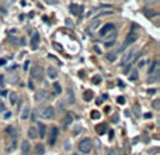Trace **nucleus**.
<instances>
[{
  "instance_id": "nucleus-38",
  "label": "nucleus",
  "mask_w": 160,
  "mask_h": 155,
  "mask_svg": "<svg viewBox=\"0 0 160 155\" xmlns=\"http://www.w3.org/2000/svg\"><path fill=\"white\" fill-rule=\"evenodd\" d=\"M145 119H152V113H146V114H145Z\"/></svg>"
},
{
  "instance_id": "nucleus-23",
  "label": "nucleus",
  "mask_w": 160,
  "mask_h": 155,
  "mask_svg": "<svg viewBox=\"0 0 160 155\" xmlns=\"http://www.w3.org/2000/svg\"><path fill=\"white\" fill-rule=\"evenodd\" d=\"M53 89H55V93H58V95L62 92V87H60L59 83H53Z\"/></svg>"
},
{
  "instance_id": "nucleus-2",
  "label": "nucleus",
  "mask_w": 160,
  "mask_h": 155,
  "mask_svg": "<svg viewBox=\"0 0 160 155\" xmlns=\"http://www.w3.org/2000/svg\"><path fill=\"white\" fill-rule=\"evenodd\" d=\"M103 40H104V45L107 47V48H110V47L114 45L115 40H117V31H115V28L111 30V31H108L107 34H104Z\"/></svg>"
},
{
  "instance_id": "nucleus-36",
  "label": "nucleus",
  "mask_w": 160,
  "mask_h": 155,
  "mask_svg": "<svg viewBox=\"0 0 160 155\" xmlns=\"http://www.w3.org/2000/svg\"><path fill=\"white\" fill-rule=\"evenodd\" d=\"M156 92H157L156 89H150V90H148V93H149V95H153V93H156Z\"/></svg>"
},
{
  "instance_id": "nucleus-24",
  "label": "nucleus",
  "mask_w": 160,
  "mask_h": 155,
  "mask_svg": "<svg viewBox=\"0 0 160 155\" xmlns=\"http://www.w3.org/2000/svg\"><path fill=\"white\" fill-rule=\"evenodd\" d=\"M83 97H84V100H90V99L93 97V93L90 92V90H87V92L83 95Z\"/></svg>"
},
{
  "instance_id": "nucleus-40",
  "label": "nucleus",
  "mask_w": 160,
  "mask_h": 155,
  "mask_svg": "<svg viewBox=\"0 0 160 155\" xmlns=\"http://www.w3.org/2000/svg\"><path fill=\"white\" fill-rule=\"evenodd\" d=\"M4 63H6V61H4V59H1V61H0V65H4Z\"/></svg>"
},
{
  "instance_id": "nucleus-22",
  "label": "nucleus",
  "mask_w": 160,
  "mask_h": 155,
  "mask_svg": "<svg viewBox=\"0 0 160 155\" xmlns=\"http://www.w3.org/2000/svg\"><path fill=\"white\" fill-rule=\"evenodd\" d=\"M35 152H37V154L38 155H42L44 154V147H42V145H37V147H35Z\"/></svg>"
},
{
  "instance_id": "nucleus-12",
  "label": "nucleus",
  "mask_w": 160,
  "mask_h": 155,
  "mask_svg": "<svg viewBox=\"0 0 160 155\" xmlns=\"http://www.w3.org/2000/svg\"><path fill=\"white\" fill-rule=\"evenodd\" d=\"M114 28H115V25H114V24H112V23H108L107 25H104L103 28H101V31H100V35L103 37L104 34H107L108 31H111V30H114Z\"/></svg>"
},
{
  "instance_id": "nucleus-41",
  "label": "nucleus",
  "mask_w": 160,
  "mask_h": 155,
  "mask_svg": "<svg viewBox=\"0 0 160 155\" xmlns=\"http://www.w3.org/2000/svg\"><path fill=\"white\" fill-rule=\"evenodd\" d=\"M73 155H80V154H73Z\"/></svg>"
},
{
  "instance_id": "nucleus-15",
  "label": "nucleus",
  "mask_w": 160,
  "mask_h": 155,
  "mask_svg": "<svg viewBox=\"0 0 160 155\" xmlns=\"http://www.w3.org/2000/svg\"><path fill=\"white\" fill-rule=\"evenodd\" d=\"M46 73H48V76H49L51 79H56L58 78V71L55 68H48L46 69Z\"/></svg>"
},
{
  "instance_id": "nucleus-14",
  "label": "nucleus",
  "mask_w": 160,
  "mask_h": 155,
  "mask_svg": "<svg viewBox=\"0 0 160 155\" xmlns=\"http://www.w3.org/2000/svg\"><path fill=\"white\" fill-rule=\"evenodd\" d=\"M37 137H38L37 127H30V130H28V138H31V140H35Z\"/></svg>"
},
{
  "instance_id": "nucleus-13",
  "label": "nucleus",
  "mask_w": 160,
  "mask_h": 155,
  "mask_svg": "<svg viewBox=\"0 0 160 155\" xmlns=\"http://www.w3.org/2000/svg\"><path fill=\"white\" fill-rule=\"evenodd\" d=\"M72 121H73V117H72V114H70V113H66V116H65V119H63V121H62L63 127L70 126V124H72Z\"/></svg>"
},
{
  "instance_id": "nucleus-30",
  "label": "nucleus",
  "mask_w": 160,
  "mask_h": 155,
  "mask_svg": "<svg viewBox=\"0 0 160 155\" xmlns=\"http://www.w3.org/2000/svg\"><path fill=\"white\" fill-rule=\"evenodd\" d=\"M153 107H154L156 110L160 109V100H154V102H153Z\"/></svg>"
},
{
  "instance_id": "nucleus-8",
  "label": "nucleus",
  "mask_w": 160,
  "mask_h": 155,
  "mask_svg": "<svg viewBox=\"0 0 160 155\" xmlns=\"http://www.w3.org/2000/svg\"><path fill=\"white\" fill-rule=\"evenodd\" d=\"M34 99H35L37 103H44L46 99H48V93H46L45 90H38V92L35 93Z\"/></svg>"
},
{
  "instance_id": "nucleus-31",
  "label": "nucleus",
  "mask_w": 160,
  "mask_h": 155,
  "mask_svg": "<svg viewBox=\"0 0 160 155\" xmlns=\"http://www.w3.org/2000/svg\"><path fill=\"white\" fill-rule=\"evenodd\" d=\"M146 16H148V17H153V16H156V13L154 12H146Z\"/></svg>"
},
{
  "instance_id": "nucleus-28",
  "label": "nucleus",
  "mask_w": 160,
  "mask_h": 155,
  "mask_svg": "<svg viewBox=\"0 0 160 155\" xmlns=\"http://www.w3.org/2000/svg\"><path fill=\"white\" fill-rule=\"evenodd\" d=\"M100 82H101V78H100V76H94V78H93V83H94V85H100Z\"/></svg>"
},
{
  "instance_id": "nucleus-4",
  "label": "nucleus",
  "mask_w": 160,
  "mask_h": 155,
  "mask_svg": "<svg viewBox=\"0 0 160 155\" xmlns=\"http://www.w3.org/2000/svg\"><path fill=\"white\" fill-rule=\"evenodd\" d=\"M79 149L80 152H83V154H89V152H91L93 149V143L90 138H84V140H81L79 143Z\"/></svg>"
},
{
  "instance_id": "nucleus-33",
  "label": "nucleus",
  "mask_w": 160,
  "mask_h": 155,
  "mask_svg": "<svg viewBox=\"0 0 160 155\" xmlns=\"http://www.w3.org/2000/svg\"><path fill=\"white\" fill-rule=\"evenodd\" d=\"M4 110H6V106L0 102V111H4Z\"/></svg>"
},
{
  "instance_id": "nucleus-17",
  "label": "nucleus",
  "mask_w": 160,
  "mask_h": 155,
  "mask_svg": "<svg viewBox=\"0 0 160 155\" xmlns=\"http://www.w3.org/2000/svg\"><path fill=\"white\" fill-rule=\"evenodd\" d=\"M100 24H101V21H100L98 18L93 20L91 23H90V31H94V30H97L98 27H100Z\"/></svg>"
},
{
  "instance_id": "nucleus-20",
  "label": "nucleus",
  "mask_w": 160,
  "mask_h": 155,
  "mask_svg": "<svg viewBox=\"0 0 160 155\" xmlns=\"http://www.w3.org/2000/svg\"><path fill=\"white\" fill-rule=\"evenodd\" d=\"M96 131L98 132V134H103V132L107 131V127H105V124H98L97 127H96Z\"/></svg>"
},
{
  "instance_id": "nucleus-39",
  "label": "nucleus",
  "mask_w": 160,
  "mask_h": 155,
  "mask_svg": "<svg viewBox=\"0 0 160 155\" xmlns=\"http://www.w3.org/2000/svg\"><path fill=\"white\" fill-rule=\"evenodd\" d=\"M55 48H56V49H59V51L62 49V48H60V45H58V44H55Z\"/></svg>"
},
{
  "instance_id": "nucleus-3",
  "label": "nucleus",
  "mask_w": 160,
  "mask_h": 155,
  "mask_svg": "<svg viewBox=\"0 0 160 155\" xmlns=\"http://www.w3.org/2000/svg\"><path fill=\"white\" fill-rule=\"evenodd\" d=\"M136 52H138L136 48H132V49H129V51L126 52L124 57H122V59H121V63H122V65H131V63L133 62L135 57H136Z\"/></svg>"
},
{
  "instance_id": "nucleus-1",
  "label": "nucleus",
  "mask_w": 160,
  "mask_h": 155,
  "mask_svg": "<svg viewBox=\"0 0 160 155\" xmlns=\"http://www.w3.org/2000/svg\"><path fill=\"white\" fill-rule=\"evenodd\" d=\"M40 117L42 119H45V120H49V119H53L55 117V109L52 107V106H45V107H42L37 111Z\"/></svg>"
},
{
  "instance_id": "nucleus-32",
  "label": "nucleus",
  "mask_w": 160,
  "mask_h": 155,
  "mask_svg": "<svg viewBox=\"0 0 160 155\" xmlns=\"http://www.w3.org/2000/svg\"><path fill=\"white\" fill-rule=\"evenodd\" d=\"M124 102H125V99L122 97V96H120V97H118V103H120V104H124Z\"/></svg>"
},
{
  "instance_id": "nucleus-16",
  "label": "nucleus",
  "mask_w": 160,
  "mask_h": 155,
  "mask_svg": "<svg viewBox=\"0 0 160 155\" xmlns=\"http://www.w3.org/2000/svg\"><path fill=\"white\" fill-rule=\"evenodd\" d=\"M21 151H23V155L30 154V143L28 141H24V143L21 144Z\"/></svg>"
},
{
  "instance_id": "nucleus-11",
  "label": "nucleus",
  "mask_w": 160,
  "mask_h": 155,
  "mask_svg": "<svg viewBox=\"0 0 160 155\" xmlns=\"http://www.w3.org/2000/svg\"><path fill=\"white\" fill-rule=\"evenodd\" d=\"M159 68H160V63L157 61H154L152 63L150 69H149V75H159Z\"/></svg>"
},
{
  "instance_id": "nucleus-37",
  "label": "nucleus",
  "mask_w": 160,
  "mask_h": 155,
  "mask_svg": "<svg viewBox=\"0 0 160 155\" xmlns=\"http://www.w3.org/2000/svg\"><path fill=\"white\" fill-rule=\"evenodd\" d=\"M136 78H138V73H133V75H132V76H131V81H135Z\"/></svg>"
},
{
  "instance_id": "nucleus-18",
  "label": "nucleus",
  "mask_w": 160,
  "mask_h": 155,
  "mask_svg": "<svg viewBox=\"0 0 160 155\" xmlns=\"http://www.w3.org/2000/svg\"><path fill=\"white\" fill-rule=\"evenodd\" d=\"M28 116H30V107L28 106H24L23 110H21V119L25 120V119H28Z\"/></svg>"
},
{
  "instance_id": "nucleus-7",
  "label": "nucleus",
  "mask_w": 160,
  "mask_h": 155,
  "mask_svg": "<svg viewBox=\"0 0 160 155\" xmlns=\"http://www.w3.org/2000/svg\"><path fill=\"white\" fill-rule=\"evenodd\" d=\"M59 135V130H58V127H52L51 128V132H49V138H48V143L53 145V144L56 143V138Z\"/></svg>"
},
{
  "instance_id": "nucleus-6",
  "label": "nucleus",
  "mask_w": 160,
  "mask_h": 155,
  "mask_svg": "<svg viewBox=\"0 0 160 155\" xmlns=\"http://www.w3.org/2000/svg\"><path fill=\"white\" fill-rule=\"evenodd\" d=\"M31 76L37 79V81H41L42 78H44V68L40 66V65H35L31 68Z\"/></svg>"
},
{
  "instance_id": "nucleus-21",
  "label": "nucleus",
  "mask_w": 160,
  "mask_h": 155,
  "mask_svg": "<svg viewBox=\"0 0 160 155\" xmlns=\"http://www.w3.org/2000/svg\"><path fill=\"white\" fill-rule=\"evenodd\" d=\"M17 99H18V97H17V93H16V92H11V93H10V103H11L13 106L17 103Z\"/></svg>"
},
{
  "instance_id": "nucleus-5",
  "label": "nucleus",
  "mask_w": 160,
  "mask_h": 155,
  "mask_svg": "<svg viewBox=\"0 0 160 155\" xmlns=\"http://www.w3.org/2000/svg\"><path fill=\"white\" fill-rule=\"evenodd\" d=\"M136 40H138V34L135 33V31H131L129 34L126 35V38H125V41H124V44H122V47L120 48V51H124L125 48H128V47L131 45V44H133Z\"/></svg>"
},
{
  "instance_id": "nucleus-26",
  "label": "nucleus",
  "mask_w": 160,
  "mask_h": 155,
  "mask_svg": "<svg viewBox=\"0 0 160 155\" xmlns=\"http://www.w3.org/2000/svg\"><path fill=\"white\" fill-rule=\"evenodd\" d=\"M160 0H145V3L149 4V6H153V4H157Z\"/></svg>"
},
{
  "instance_id": "nucleus-25",
  "label": "nucleus",
  "mask_w": 160,
  "mask_h": 155,
  "mask_svg": "<svg viewBox=\"0 0 160 155\" xmlns=\"http://www.w3.org/2000/svg\"><path fill=\"white\" fill-rule=\"evenodd\" d=\"M115 57H117V52H110V54H107V58H108V61H114Z\"/></svg>"
},
{
  "instance_id": "nucleus-9",
  "label": "nucleus",
  "mask_w": 160,
  "mask_h": 155,
  "mask_svg": "<svg viewBox=\"0 0 160 155\" xmlns=\"http://www.w3.org/2000/svg\"><path fill=\"white\" fill-rule=\"evenodd\" d=\"M69 12L73 16H80V13H83V6H77V4H70L69 6Z\"/></svg>"
},
{
  "instance_id": "nucleus-29",
  "label": "nucleus",
  "mask_w": 160,
  "mask_h": 155,
  "mask_svg": "<svg viewBox=\"0 0 160 155\" xmlns=\"http://www.w3.org/2000/svg\"><path fill=\"white\" fill-rule=\"evenodd\" d=\"M91 119H94V120L100 119V113L98 111H91Z\"/></svg>"
},
{
  "instance_id": "nucleus-34",
  "label": "nucleus",
  "mask_w": 160,
  "mask_h": 155,
  "mask_svg": "<svg viewBox=\"0 0 160 155\" xmlns=\"http://www.w3.org/2000/svg\"><path fill=\"white\" fill-rule=\"evenodd\" d=\"M10 116H11V113H10V111H6V114H4V119H10Z\"/></svg>"
},
{
  "instance_id": "nucleus-19",
  "label": "nucleus",
  "mask_w": 160,
  "mask_h": 155,
  "mask_svg": "<svg viewBox=\"0 0 160 155\" xmlns=\"http://www.w3.org/2000/svg\"><path fill=\"white\" fill-rule=\"evenodd\" d=\"M38 42H40V35H38V34H34L32 40H31V47L35 49V48H37V45H38Z\"/></svg>"
},
{
  "instance_id": "nucleus-27",
  "label": "nucleus",
  "mask_w": 160,
  "mask_h": 155,
  "mask_svg": "<svg viewBox=\"0 0 160 155\" xmlns=\"http://www.w3.org/2000/svg\"><path fill=\"white\" fill-rule=\"evenodd\" d=\"M68 99H69V102H70V103H73V102H74V96H73V93H72V90H69Z\"/></svg>"
},
{
  "instance_id": "nucleus-10",
  "label": "nucleus",
  "mask_w": 160,
  "mask_h": 155,
  "mask_svg": "<svg viewBox=\"0 0 160 155\" xmlns=\"http://www.w3.org/2000/svg\"><path fill=\"white\" fill-rule=\"evenodd\" d=\"M37 131H38V137L40 138H45V134H46V127L44 123H38L37 124Z\"/></svg>"
},
{
  "instance_id": "nucleus-35",
  "label": "nucleus",
  "mask_w": 160,
  "mask_h": 155,
  "mask_svg": "<svg viewBox=\"0 0 160 155\" xmlns=\"http://www.w3.org/2000/svg\"><path fill=\"white\" fill-rule=\"evenodd\" d=\"M105 155H114V152H112L111 149H107V151H105Z\"/></svg>"
}]
</instances>
